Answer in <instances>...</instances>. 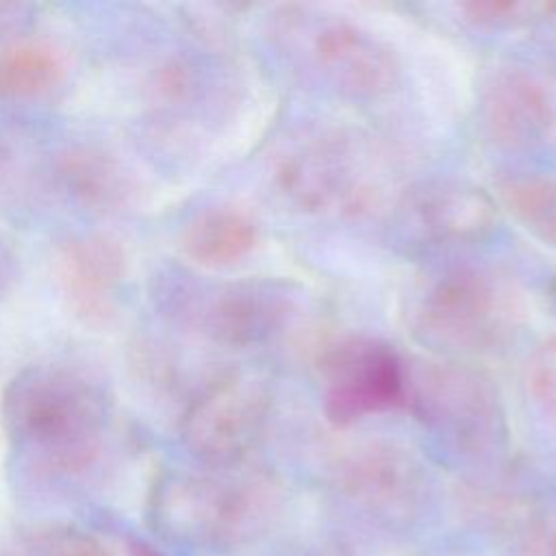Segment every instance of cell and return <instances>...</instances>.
I'll use <instances>...</instances> for the list:
<instances>
[{
    "label": "cell",
    "mask_w": 556,
    "mask_h": 556,
    "mask_svg": "<svg viewBox=\"0 0 556 556\" xmlns=\"http://www.w3.org/2000/svg\"><path fill=\"white\" fill-rule=\"evenodd\" d=\"M539 24L545 35V41L556 48V2H547L539 7Z\"/></svg>",
    "instance_id": "cell-22"
},
{
    "label": "cell",
    "mask_w": 556,
    "mask_h": 556,
    "mask_svg": "<svg viewBox=\"0 0 556 556\" xmlns=\"http://www.w3.org/2000/svg\"><path fill=\"white\" fill-rule=\"evenodd\" d=\"M2 413L11 434L56 469L85 467L98 452L106 397L74 367L30 365L4 389Z\"/></svg>",
    "instance_id": "cell-3"
},
{
    "label": "cell",
    "mask_w": 556,
    "mask_h": 556,
    "mask_svg": "<svg viewBox=\"0 0 556 556\" xmlns=\"http://www.w3.org/2000/svg\"><path fill=\"white\" fill-rule=\"evenodd\" d=\"M56 178L76 202L91 211H117L132 195V182L122 163L91 146H74L61 152Z\"/></svg>",
    "instance_id": "cell-15"
},
{
    "label": "cell",
    "mask_w": 556,
    "mask_h": 556,
    "mask_svg": "<svg viewBox=\"0 0 556 556\" xmlns=\"http://www.w3.org/2000/svg\"><path fill=\"white\" fill-rule=\"evenodd\" d=\"M319 369L324 415L337 428L406 410L408 361L380 339L343 337L324 352Z\"/></svg>",
    "instance_id": "cell-8"
},
{
    "label": "cell",
    "mask_w": 556,
    "mask_h": 556,
    "mask_svg": "<svg viewBox=\"0 0 556 556\" xmlns=\"http://www.w3.org/2000/svg\"><path fill=\"white\" fill-rule=\"evenodd\" d=\"M70 556H102V552L96 545L83 543V545H76V549Z\"/></svg>",
    "instance_id": "cell-24"
},
{
    "label": "cell",
    "mask_w": 556,
    "mask_h": 556,
    "mask_svg": "<svg viewBox=\"0 0 556 556\" xmlns=\"http://www.w3.org/2000/svg\"><path fill=\"white\" fill-rule=\"evenodd\" d=\"M130 556H163L159 549H154L152 545L148 543H135L130 547Z\"/></svg>",
    "instance_id": "cell-23"
},
{
    "label": "cell",
    "mask_w": 556,
    "mask_h": 556,
    "mask_svg": "<svg viewBox=\"0 0 556 556\" xmlns=\"http://www.w3.org/2000/svg\"><path fill=\"white\" fill-rule=\"evenodd\" d=\"M0 289H2V267H0Z\"/></svg>",
    "instance_id": "cell-25"
},
{
    "label": "cell",
    "mask_w": 556,
    "mask_h": 556,
    "mask_svg": "<svg viewBox=\"0 0 556 556\" xmlns=\"http://www.w3.org/2000/svg\"><path fill=\"white\" fill-rule=\"evenodd\" d=\"M300 289L278 278H241L208 287L189 319L213 343L254 350L278 339L295 319Z\"/></svg>",
    "instance_id": "cell-10"
},
{
    "label": "cell",
    "mask_w": 556,
    "mask_h": 556,
    "mask_svg": "<svg viewBox=\"0 0 556 556\" xmlns=\"http://www.w3.org/2000/svg\"><path fill=\"white\" fill-rule=\"evenodd\" d=\"M478 128L500 150L556 146V76L515 61L495 63L478 87Z\"/></svg>",
    "instance_id": "cell-9"
},
{
    "label": "cell",
    "mask_w": 556,
    "mask_h": 556,
    "mask_svg": "<svg viewBox=\"0 0 556 556\" xmlns=\"http://www.w3.org/2000/svg\"><path fill=\"white\" fill-rule=\"evenodd\" d=\"M521 387L530 410L556 432V334L536 343L528 354Z\"/></svg>",
    "instance_id": "cell-19"
},
{
    "label": "cell",
    "mask_w": 556,
    "mask_h": 556,
    "mask_svg": "<svg viewBox=\"0 0 556 556\" xmlns=\"http://www.w3.org/2000/svg\"><path fill=\"white\" fill-rule=\"evenodd\" d=\"M332 489L352 506L384 517L413 513L428 489L421 460L393 441H363L343 452L330 473Z\"/></svg>",
    "instance_id": "cell-12"
},
{
    "label": "cell",
    "mask_w": 556,
    "mask_h": 556,
    "mask_svg": "<svg viewBox=\"0 0 556 556\" xmlns=\"http://www.w3.org/2000/svg\"><path fill=\"white\" fill-rule=\"evenodd\" d=\"M274 39L280 54L321 89L358 104L391 96L402 80L393 46L365 24L311 7H280Z\"/></svg>",
    "instance_id": "cell-2"
},
{
    "label": "cell",
    "mask_w": 556,
    "mask_h": 556,
    "mask_svg": "<svg viewBox=\"0 0 556 556\" xmlns=\"http://www.w3.org/2000/svg\"><path fill=\"white\" fill-rule=\"evenodd\" d=\"M497 202L532 237L556 248V178L539 172L502 176L495 185Z\"/></svg>",
    "instance_id": "cell-16"
},
{
    "label": "cell",
    "mask_w": 556,
    "mask_h": 556,
    "mask_svg": "<svg viewBox=\"0 0 556 556\" xmlns=\"http://www.w3.org/2000/svg\"><path fill=\"white\" fill-rule=\"evenodd\" d=\"M52 267L70 308L85 321H106L126 278L124 245L104 232L76 235L56 248Z\"/></svg>",
    "instance_id": "cell-13"
},
{
    "label": "cell",
    "mask_w": 556,
    "mask_h": 556,
    "mask_svg": "<svg viewBox=\"0 0 556 556\" xmlns=\"http://www.w3.org/2000/svg\"><path fill=\"white\" fill-rule=\"evenodd\" d=\"M410 337L437 358L471 361L506 350L526 321L517 287L489 265L447 261L415 280L406 300Z\"/></svg>",
    "instance_id": "cell-1"
},
{
    "label": "cell",
    "mask_w": 556,
    "mask_h": 556,
    "mask_svg": "<svg viewBox=\"0 0 556 556\" xmlns=\"http://www.w3.org/2000/svg\"><path fill=\"white\" fill-rule=\"evenodd\" d=\"M61 54L46 41L17 39L0 48V96L11 100L37 98L61 83Z\"/></svg>",
    "instance_id": "cell-18"
},
{
    "label": "cell",
    "mask_w": 556,
    "mask_h": 556,
    "mask_svg": "<svg viewBox=\"0 0 556 556\" xmlns=\"http://www.w3.org/2000/svg\"><path fill=\"white\" fill-rule=\"evenodd\" d=\"M495 530L532 556H556V497L504 495L489 502Z\"/></svg>",
    "instance_id": "cell-17"
},
{
    "label": "cell",
    "mask_w": 556,
    "mask_h": 556,
    "mask_svg": "<svg viewBox=\"0 0 556 556\" xmlns=\"http://www.w3.org/2000/svg\"><path fill=\"white\" fill-rule=\"evenodd\" d=\"M376 180V152L361 135L341 126L300 128L269 159V187L298 215L356 213L369 204Z\"/></svg>",
    "instance_id": "cell-5"
},
{
    "label": "cell",
    "mask_w": 556,
    "mask_h": 556,
    "mask_svg": "<svg viewBox=\"0 0 556 556\" xmlns=\"http://www.w3.org/2000/svg\"><path fill=\"white\" fill-rule=\"evenodd\" d=\"M497 224V204L480 187L456 178L410 185L393 211V232L415 250H439L486 239Z\"/></svg>",
    "instance_id": "cell-11"
},
{
    "label": "cell",
    "mask_w": 556,
    "mask_h": 556,
    "mask_svg": "<svg viewBox=\"0 0 556 556\" xmlns=\"http://www.w3.org/2000/svg\"><path fill=\"white\" fill-rule=\"evenodd\" d=\"M406 410L447 452L484 460L506 445V415L493 380L467 361L408 363Z\"/></svg>",
    "instance_id": "cell-6"
},
{
    "label": "cell",
    "mask_w": 556,
    "mask_h": 556,
    "mask_svg": "<svg viewBox=\"0 0 556 556\" xmlns=\"http://www.w3.org/2000/svg\"><path fill=\"white\" fill-rule=\"evenodd\" d=\"M465 20L476 26H515L530 22L534 7L517 0H471L458 4Z\"/></svg>",
    "instance_id": "cell-21"
},
{
    "label": "cell",
    "mask_w": 556,
    "mask_h": 556,
    "mask_svg": "<svg viewBox=\"0 0 556 556\" xmlns=\"http://www.w3.org/2000/svg\"><path fill=\"white\" fill-rule=\"evenodd\" d=\"M202 89V70L195 61L172 59L156 72V93L167 104L195 100Z\"/></svg>",
    "instance_id": "cell-20"
},
{
    "label": "cell",
    "mask_w": 556,
    "mask_h": 556,
    "mask_svg": "<svg viewBox=\"0 0 556 556\" xmlns=\"http://www.w3.org/2000/svg\"><path fill=\"white\" fill-rule=\"evenodd\" d=\"M261 241L258 224L235 206L198 213L180 235L185 256L206 269H224L248 258Z\"/></svg>",
    "instance_id": "cell-14"
},
{
    "label": "cell",
    "mask_w": 556,
    "mask_h": 556,
    "mask_svg": "<svg viewBox=\"0 0 556 556\" xmlns=\"http://www.w3.org/2000/svg\"><path fill=\"white\" fill-rule=\"evenodd\" d=\"M282 504L280 480L243 463L167 478L156 495V515L180 539L237 547L267 534L280 519Z\"/></svg>",
    "instance_id": "cell-4"
},
{
    "label": "cell",
    "mask_w": 556,
    "mask_h": 556,
    "mask_svg": "<svg viewBox=\"0 0 556 556\" xmlns=\"http://www.w3.org/2000/svg\"><path fill=\"white\" fill-rule=\"evenodd\" d=\"M271 410V380L256 369H230L189 402L180 419V439L208 467L243 465L261 443Z\"/></svg>",
    "instance_id": "cell-7"
}]
</instances>
